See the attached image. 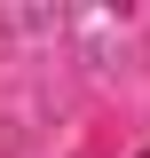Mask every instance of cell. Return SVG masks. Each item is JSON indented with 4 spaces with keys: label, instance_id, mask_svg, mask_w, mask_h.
Segmentation results:
<instances>
[{
    "label": "cell",
    "instance_id": "1",
    "mask_svg": "<svg viewBox=\"0 0 150 158\" xmlns=\"http://www.w3.org/2000/svg\"><path fill=\"white\" fill-rule=\"evenodd\" d=\"M142 158H150V150H142Z\"/></svg>",
    "mask_w": 150,
    "mask_h": 158
}]
</instances>
